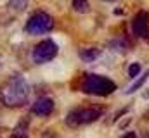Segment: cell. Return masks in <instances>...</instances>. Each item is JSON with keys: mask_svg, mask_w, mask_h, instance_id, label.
Returning <instances> with one entry per match:
<instances>
[{"mask_svg": "<svg viewBox=\"0 0 149 138\" xmlns=\"http://www.w3.org/2000/svg\"><path fill=\"white\" fill-rule=\"evenodd\" d=\"M99 116H101L99 109H78V110H73L68 114L66 123L70 126H80V124H87V123L95 121Z\"/></svg>", "mask_w": 149, "mask_h": 138, "instance_id": "cell-5", "label": "cell"}, {"mask_svg": "<svg viewBox=\"0 0 149 138\" xmlns=\"http://www.w3.org/2000/svg\"><path fill=\"white\" fill-rule=\"evenodd\" d=\"M139 72H141V64H137V62L130 64V68H128V76L130 78H135Z\"/></svg>", "mask_w": 149, "mask_h": 138, "instance_id": "cell-12", "label": "cell"}, {"mask_svg": "<svg viewBox=\"0 0 149 138\" xmlns=\"http://www.w3.org/2000/svg\"><path fill=\"white\" fill-rule=\"evenodd\" d=\"M28 93H30V86L28 83L24 81V78L17 76L14 79H10V83L5 86V90L2 92L0 99L2 102L10 105V107H16V105H23L28 99Z\"/></svg>", "mask_w": 149, "mask_h": 138, "instance_id": "cell-1", "label": "cell"}, {"mask_svg": "<svg viewBox=\"0 0 149 138\" xmlns=\"http://www.w3.org/2000/svg\"><path fill=\"white\" fill-rule=\"evenodd\" d=\"M52 26H54L52 17L47 12H35L26 23V31L30 34H43L50 31Z\"/></svg>", "mask_w": 149, "mask_h": 138, "instance_id": "cell-3", "label": "cell"}, {"mask_svg": "<svg viewBox=\"0 0 149 138\" xmlns=\"http://www.w3.org/2000/svg\"><path fill=\"white\" fill-rule=\"evenodd\" d=\"M26 5H28V0H9V9L10 10H16V12L24 10Z\"/></svg>", "mask_w": 149, "mask_h": 138, "instance_id": "cell-9", "label": "cell"}, {"mask_svg": "<svg viewBox=\"0 0 149 138\" xmlns=\"http://www.w3.org/2000/svg\"><path fill=\"white\" fill-rule=\"evenodd\" d=\"M123 138H135V135H134V133H128V135H125Z\"/></svg>", "mask_w": 149, "mask_h": 138, "instance_id": "cell-13", "label": "cell"}, {"mask_svg": "<svg viewBox=\"0 0 149 138\" xmlns=\"http://www.w3.org/2000/svg\"><path fill=\"white\" fill-rule=\"evenodd\" d=\"M57 55V45L52 40H43L33 48V61L37 64H45Z\"/></svg>", "mask_w": 149, "mask_h": 138, "instance_id": "cell-4", "label": "cell"}, {"mask_svg": "<svg viewBox=\"0 0 149 138\" xmlns=\"http://www.w3.org/2000/svg\"><path fill=\"white\" fill-rule=\"evenodd\" d=\"M132 30H134V33L137 34V36H141V38H148L149 36V14L146 10L139 12V14L134 17V21H132Z\"/></svg>", "mask_w": 149, "mask_h": 138, "instance_id": "cell-6", "label": "cell"}, {"mask_svg": "<svg viewBox=\"0 0 149 138\" xmlns=\"http://www.w3.org/2000/svg\"><path fill=\"white\" fill-rule=\"evenodd\" d=\"M14 138H26V135L23 133V135H14Z\"/></svg>", "mask_w": 149, "mask_h": 138, "instance_id": "cell-14", "label": "cell"}, {"mask_svg": "<svg viewBox=\"0 0 149 138\" xmlns=\"http://www.w3.org/2000/svg\"><path fill=\"white\" fill-rule=\"evenodd\" d=\"M54 110V102L50 99H38L37 102L33 104V112L37 116H49Z\"/></svg>", "mask_w": 149, "mask_h": 138, "instance_id": "cell-7", "label": "cell"}, {"mask_svg": "<svg viewBox=\"0 0 149 138\" xmlns=\"http://www.w3.org/2000/svg\"><path fill=\"white\" fill-rule=\"evenodd\" d=\"M148 78H149V71H148V72H144V74L141 76V79H137V81H135V83H134V85H132V86H130L128 90H127V92H128V93H132V92L139 90V88H141V86H142V85L146 83V79H148Z\"/></svg>", "mask_w": 149, "mask_h": 138, "instance_id": "cell-10", "label": "cell"}, {"mask_svg": "<svg viewBox=\"0 0 149 138\" xmlns=\"http://www.w3.org/2000/svg\"><path fill=\"white\" fill-rule=\"evenodd\" d=\"M83 90L87 93H92V95H109L116 90V85L106 76L90 74L83 81Z\"/></svg>", "mask_w": 149, "mask_h": 138, "instance_id": "cell-2", "label": "cell"}, {"mask_svg": "<svg viewBox=\"0 0 149 138\" xmlns=\"http://www.w3.org/2000/svg\"><path fill=\"white\" fill-rule=\"evenodd\" d=\"M99 55H101V52H99L97 48H85V50L80 52V59L85 61V62H92V61H95Z\"/></svg>", "mask_w": 149, "mask_h": 138, "instance_id": "cell-8", "label": "cell"}, {"mask_svg": "<svg viewBox=\"0 0 149 138\" xmlns=\"http://www.w3.org/2000/svg\"><path fill=\"white\" fill-rule=\"evenodd\" d=\"M102 2H114V0H102Z\"/></svg>", "mask_w": 149, "mask_h": 138, "instance_id": "cell-15", "label": "cell"}, {"mask_svg": "<svg viewBox=\"0 0 149 138\" xmlns=\"http://www.w3.org/2000/svg\"><path fill=\"white\" fill-rule=\"evenodd\" d=\"M73 9L78 12H85V10H88V2L87 0H73Z\"/></svg>", "mask_w": 149, "mask_h": 138, "instance_id": "cell-11", "label": "cell"}]
</instances>
